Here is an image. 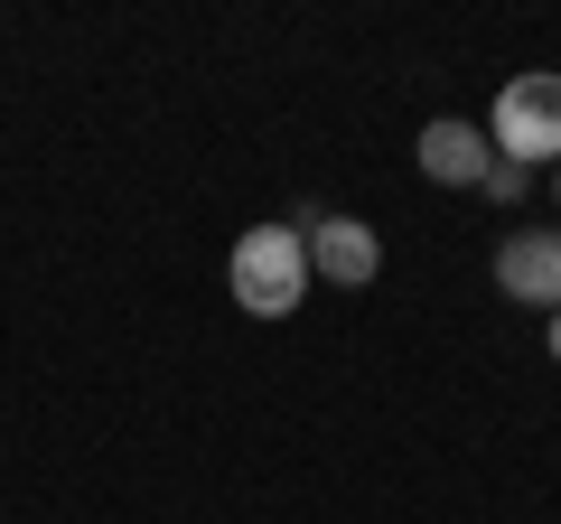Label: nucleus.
<instances>
[{"label":"nucleus","instance_id":"obj_5","mask_svg":"<svg viewBox=\"0 0 561 524\" xmlns=\"http://www.w3.org/2000/svg\"><path fill=\"white\" fill-rule=\"evenodd\" d=\"M421 179H440V187H478L486 169H496V141H486V122H459V113H440L431 132H421Z\"/></svg>","mask_w":561,"mask_h":524},{"label":"nucleus","instance_id":"obj_7","mask_svg":"<svg viewBox=\"0 0 561 524\" xmlns=\"http://www.w3.org/2000/svg\"><path fill=\"white\" fill-rule=\"evenodd\" d=\"M552 365H561V309H552Z\"/></svg>","mask_w":561,"mask_h":524},{"label":"nucleus","instance_id":"obj_6","mask_svg":"<svg viewBox=\"0 0 561 524\" xmlns=\"http://www.w3.org/2000/svg\"><path fill=\"white\" fill-rule=\"evenodd\" d=\"M486 197H496V206H524V197H534V169H524V160H496V169H486Z\"/></svg>","mask_w":561,"mask_h":524},{"label":"nucleus","instance_id":"obj_4","mask_svg":"<svg viewBox=\"0 0 561 524\" xmlns=\"http://www.w3.org/2000/svg\"><path fill=\"white\" fill-rule=\"evenodd\" d=\"M309 282H337V291H365V282H375V272H383V235H375V225H365V216H319V225H309Z\"/></svg>","mask_w":561,"mask_h":524},{"label":"nucleus","instance_id":"obj_8","mask_svg":"<svg viewBox=\"0 0 561 524\" xmlns=\"http://www.w3.org/2000/svg\"><path fill=\"white\" fill-rule=\"evenodd\" d=\"M552 197H561V169H552Z\"/></svg>","mask_w":561,"mask_h":524},{"label":"nucleus","instance_id":"obj_1","mask_svg":"<svg viewBox=\"0 0 561 524\" xmlns=\"http://www.w3.org/2000/svg\"><path fill=\"white\" fill-rule=\"evenodd\" d=\"M225 291L243 300V319H290L309 300V243L290 225H243L225 253Z\"/></svg>","mask_w":561,"mask_h":524},{"label":"nucleus","instance_id":"obj_2","mask_svg":"<svg viewBox=\"0 0 561 524\" xmlns=\"http://www.w3.org/2000/svg\"><path fill=\"white\" fill-rule=\"evenodd\" d=\"M486 141H496V160L561 169V76H505L496 122H486Z\"/></svg>","mask_w":561,"mask_h":524},{"label":"nucleus","instance_id":"obj_3","mask_svg":"<svg viewBox=\"0 0 561 524\" xmlns=\"http://www.w3.org/2000/svg\"><path fill=\"white\" fill-rule=\"evenodd\" d=\"M496 291L515 309H561V225H524V235L496 243Z\"/></svg>","mask_w":561,"mask_h":524}]
</instances>
